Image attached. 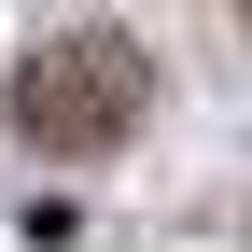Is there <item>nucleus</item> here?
<instances>
[{
  "label": "nucleus",
  "mask_w": 252,
  "mask_h": 252,
  "mask_svg": "<svg viewBox=\"0 0 252 252\" xmlns=\"http://www.w3.org/2000/svg\"><path fill=\"white\" fill-rule=\"evenodd\" d=\"M0 112H14V140H28V154L98 168L126 126L154 112V56L126 42V28H42V42L14 56V84H0Z\"/></svg>",
  "instance_id": "obj_1"
}]
</instances>
